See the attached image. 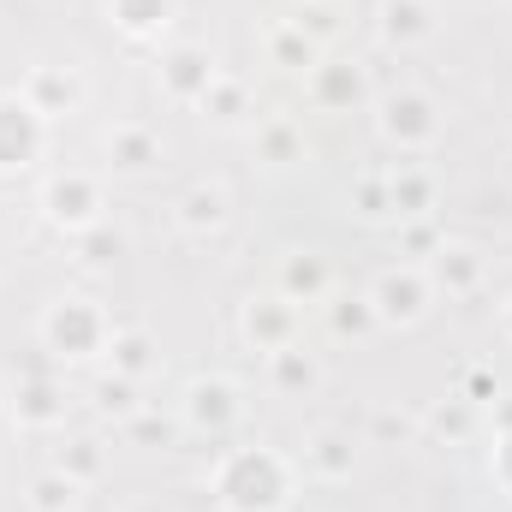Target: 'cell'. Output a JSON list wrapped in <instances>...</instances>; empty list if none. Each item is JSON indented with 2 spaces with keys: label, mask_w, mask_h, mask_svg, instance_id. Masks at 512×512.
I'll return each instance as SVG.
<instances>
[{
  "label": "cell",
  "mask_w": 512,
  "mask_h": 512,
  "mask_svg": "<svg viewBox=\"0 0 512 512\" xmlns=\"http://www.w3.org/2000/svg\"><path fill=\"white\" fill-rule=\"evenodd\" d=\"M387 137H399V143H429V137H435L429 102H423V96H393V102H387Z\"/></svg>",
  "instance_id": "3957f363"
},
{
  "label": "cell",
  "mask_w": 512,
  "mask_h": 512,
  "mask_svg": "<svg viewBox=\"0 0 512 512\" xmlns=\"http://www.w3.org/2000/svg\"><path fill=\"white\" fill-rule=\"evenodd\" d=\"M423 298H429V292H423V280H417V274H382L370 304H376V316H382V322H411V316L423 310Z\"/></svg>",
  "instance_id": "6da1fadb"
},
{
  "label": "cell",
  "mask_w": 512,
  "mask_h": 512,
  "mask_svg": "<svg viewBox=\"0 0 512 512\" xmlns=\"http://www.w3.org/2000/svg\"><path fill=\"white\" fill-rule=\"evenodd\" d=\"M227 399H233V387H227V382H197V387H191V417H197V423H209V417L221 423V417L233 411Z\"/></svg>",
  "instance_id": "30bf717a"
},
{
  "label": "cell",
  "mask_w": 512,
  "mask_h": 512,
  "mask_svg": "<svg viewBox=\"0 0 512 512\" xmlns=\"http://www.w3.org/2000/svg\"><path fill=\"white\" fill-rule=\"evenodd\" d=\"M435 274H441L447 286H471V280H477V256L471 251H441L435 256Z\"/></svg>",
  "instance_id": "4fadbf2b"
},
{
  "label": "cell",
  "mask_w": 512,
  "mask_h": 512,
  "mask_svg": "<svg viewBox=\"0 0 512 512\" xmlns=\"http://www.w3.org/2000/svg\"><path fill=\"white\" fill-rule=\"evenodd\" d=\"M60 471H66L72 483L96 477V471H102V453H96V441H72V453H60Z\"/></svg>",
  "instance_id": "7c38bea8"
},
{
  "label": "cell",
  "mask_w": 512,
  "mask_h": 512,
  "mask_svg": "<svg viewBox=\"0 0 512 512\" xmlns=\"http://www.w3.org/2000/svg\"><path fill=\"white\" fill-rule=\"evenodd\" d=\"M286 286L304 292V298H316V292H322V262H310V256H304V262H286Z\"/></svg>",
  "instance_id": "ac0fdd59"
},
{
  "label": "cell",
  "mask_w": 512,
  "mask_h": 512,
  "mask_svg": "<svg viewBox=\"0 0 512 512\" xmlns=\"http://www.w3.org/2000/svg\"><path fill=\"white\" fill-rule=\"evenodd\" d=\"M42 203H48V215H54V221L84 227V221L96 215V185H90V179H78V173H66V179H54V185L42 191Z\"/></svg>",
  "instance_id": "7a4b0ae2"
},
{
  "label": "cell",
  "mask_w": 512,
  "mask_h": 512,
  "mask_svg": "<svg viewBox=\"0 0 512 512\" xmlns=\"http://www.w3.org/2000/svg\"><path fill=\"white\" fill-rule=\"evenodd\" d=\"M262 143H268V155H274V161H286V155H292V131H286V126H274Z\"/></svg>",
  "instance_id": "7402d4cb"
},
{
  "label": "cell",
  "mask_w": 512,
  "mask_h": 512,
  "mask_svg": "<svg viewBox=\"0 0 512 512\" xmlns=\"http://www.w3.org/2000/svg\"><path fill=\"white\" fill-rule=\"evenodd\" d=\"M114 352H120V358H114L120 376H143V370H149V340H143V334H120Z\"/></svg>",
  "instance_id": "5bb4252c"
},
{
  "label": "cell",
  "mask_w": 512,
  "mask_h": 512,
  "mask_svg": "<svg viewBox=\"0 0 512 512\" xmlns=\"http://www.w3.org/2000/svg\"><path fill=\"white\" fill-rule=\"evenodd\" d=\"M18 399H24V405H18V411H24V417H30V423H54V417H60V411H66V405H60V399H54V393H48V387H24V393H18Z\"/></svg>",
  "instance_id": "2e32d148"
},
{
  "label": "cell",
  "mask_w": 512,
  "mask_h": 512,
  "mask_svg": "<svg viewBox=\"0 0 512 512\" xmlns=\"http://www.w3.org/2000/svg\"><path fill=\"white\" fill-rule=\"evenodd\" d=\"M227 221V197L215 191V185H197L191 197H185V227L191 233H209V227H221Z\"/></svg>",
  "instance_id": "ba28073f"
},
{
  "label": "cell",
  "mask_w": 512,
  "mask_h": 512,
  "mask_svg": "<svg viewBox=\"0 0 512 512\" xmlns=\"http://www.w3.org/2000/svg\"><path fill=\"white\" fill-rule=\"evenodd\" d=\"M370 316H376L370 304H352V310H340L334 322H340V328H370Z\"/></svg>",
  "instance_id": "603a6c76"
},
{
  "label": "cell",
  "mask_w": 512,
  "mask_h": 512,
  "mask_svg": "<svg viewBox=\"0 0 512 512\" xmlns=\"http://www.w3.org/2000/svg\"><path fill=\"white\" fill-rule=\"evenodd\" d=\"M209 84H215V72H209V60L197 54V48H179L173 60H167V90L173 96H209Z\"/></svg>",
  "instance_id": "277c9868"
},
{
  "label": "cell",
  "mask_w": 512,
  "mask_h": 512,
  "mask_svg": "<svg viewBox=\"0 0 512 512\" xmlns=\"http://www.w3.org/2000/svg\"><path fill=\"white\" fill-rule=\"evenodd\" d=\"M274 370H280V382H286V387H310V382H316V364H310V358H298L292 346H280V352H274Z\"/></svg>",
  "instance_id": "9a60e30c"
},
{
  "label": "cell",
  "mask_w": 512,
  "mask_h": 512,
  "mask_svg": "<svg viewBox=\"0 0 512 512\" xmlns=\"http://www.w3.org/2000/svg\"><path fill=\"white\" fill-rule=\"evenodd\" d=\"M382 30H387V42H417V36L429 30V6H423V0H387Z\"/></svg>",
  "instance_id": "8992f818"
},
{
  "label": "cell",
  "mask_w": 512,
  "mask_h": 512,
  "mask_svg": "<svg viewBox=\"0 0 512 512\" xmlns=\"http://www.w3.org/2000/svg\"><path fill=\"white\" fill-rule=\"evenodd\" d=\"M274 54H280V60H298V66L316 60V48L304 42V30H280V36H274Z\"/></svg>",
  "instance_id": "d6986e66"
},
{
  "label": "cell",
  "mask_w": 512,
  "mask_h": 512,
  "mask_svg": "<svg viewBox=\"0 0 512 512\" xmlns=\"http://www.w3.org/2000/svg\"><path fill=\"white\" fill-rule=\"evenodd\" d=\"M310 459H316V471L346 477V471H352V441H340V435H316V441H310Z\"/></svg>",
  "instance_id": "8fae6325"
},
{
  "label": "cell",
  "mask_w": 512,
  "mask_h": 512,
  "mask_svg": "<svg viewBox=\"0 0 512 512\" xmlns=\"http://www.w3.org/2000/svg\"><path fill=\"white\" fill-rule=\"evenodd\" d=\"M72 96H78L72 78H60V72H30V102H24V108H30L36 120H54L60 108H72Z\"/></svg>",
  "instance_id": "5b68a950"
},
{
  "label": "cell",
  "mask_w": 512,
  "mask_h": 512,
  "mask_svg": "<svg viewBox=\"0 0 512 512\" xmlns=\"http://www.w3.org/2000/svg\"><path fill=\"white\" fill-rule=\"evenodd\" d=\"M72 501H78V483H72L66 471L42 477V483L30 489V507H36V512H72Z\"/></svg>",
  "instance_id": "9c48e42d"
},
{
  "label": "cell",
  "mask_w": 512,
  "mask_h": 512,
  "mask_svg": "<svg viewBox=\"0 0 512 512\" xmlns=\"http://www.w3.org/2000/svg\"><path fill=\"white\" fill-rule=\"evenodd\" d=\"M435 429H447V435H459L465 423H459V411H435Z\"/></svg>",
  "instance_id": "cb8c5ba5"
},
{
  "label": "cell",
  "mask_w": 512,
  "mask_h": 512,
  "mask_svg": "<svg viewBox=\"0 0 512 512\" xmlns=\"http://www.w3.org/2000/svg\"><path fill=\"white\" fill-rule=\"evenodd\" d=\"M96 405L102 411H131V382L120 376V382H102L96 387Z\"/></svg>",
  "instance_id": "ffe728a7"
},
{
  "label": "cell",
  "mask_w": 512,
  "mask_h": 512,
  "mask_svg": "<svg viewBox=\"0 0 512 512\" xmlns=\"http://www.w3.org/2000/svg\"><path fill=\"white\" fill-rule=\"evenodd\" d=\"M203 108H209L215 120H239V108H245V96H239L233 84H209V96H203Z\"/></svg>",
  "instance_id": "e0dca14e"
},
{
  "label": "cell",
  "mask_w": 512,
  "mask_h": 512,
  "mask_svg": "<svg viewBox=\"0 0 512 512\" xmlns=\"http://www.w3.org/2000/svg\"><path fill=\"white\" fill-rule=\"evenodd\" d=\"M108 155H114L120 167H149V161H161V143L137 126H114L108 131Z\"/></svg>",
  "instance_id": "52a82bcc"
},
{
  "label": "cell",
  "mask_w": 512,
  "mask_h": 512,
  "mask_svg": "<svg viewBox=\"0 0 512 512\" xmlns=\"http://www.w3.org/2000/svg\"><path fill=\"white\" fill-rule=\"evenodd\" d=\"M393 203L417 209V203H423V179H393Z\"/></svg>",
  "instance_id": "44dd1931"
}]
</instances>
